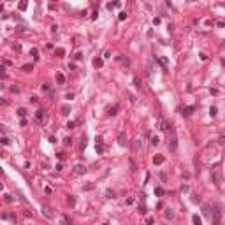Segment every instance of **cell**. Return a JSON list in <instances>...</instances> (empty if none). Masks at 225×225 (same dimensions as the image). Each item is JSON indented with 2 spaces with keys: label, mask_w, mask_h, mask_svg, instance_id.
Masks as SVG:
<instances>
[{
  "label": "cell",
  "mask_w": 225,
  "mask_h": 225,
  "mask_svg": "<svg viewBox=\"0 0 225 225\" xmlns=\"http://www.w3.org/2000/svg\"><path fill=\"white\" fill-rule=\"evenodd\" d=\"M167 146H169V151L171 153H174L178 150V137H176V134H171V139H169V142H167Z\"/></svg>",
  "instance_id": "6da1fadb"
},
{
  "label": "cell",
  "mask_w": 225,
  "mask_h": 225,
  "mask_svg": "<svg viewBox=\"0 0 225 225\" xmlns=\"http://www.w3.org/2000/svg\"><path fill=\"white\" fill-rule=\"evenodd\" d=\"M211 215H213V222L215 225H222V211H220V206L215 208V211H211Z\"/></svg>",
  "instance_id": "7a4b0ae2"
},
{
  "label": "cell",
  "mask_w": 225,
  "mask_h": 225,
  "mask_svg": "<svg viewBox=\"0 0 225 225\" xmlns=\"http://www.w3.org/2000/svg\"><path fill=\"white\" fill-rule=\"evenodd\" d=\"M211 178H213L215 185H222V169H213L211 171Z\"/></svg>",
  "instance_id": "3957f363"
},
{
  "label": "cell",
  "mask_w": 225,
  "mask_h": 225,
  "mask_svg": "<svg viewBox=\"0 0 225 225\" xmlns=\"http://www.w3.org/2000/svg\"><path fill=\"white\" fill-rule=\"evenodd\" d=\"M118 144H120V146H125V144H127V134H125L123 130H120V132H118Z\"/></svg>",
  "instance_id": "277c9868"
},
{
  "label": "cell",
  "mask_w": 225,
  "mask_h": 225,
  "mask_svg": "<svg viewBox=\"0 0 225 225\" xmlns=\"http://www.w3.org/2000/svg\"><path fill=\"white\" fill-rule=\"evenodd\" d=\"M74 172H76V174H84V172H86V167H84V165H76V167H74Z\"/></svg>",
  "instance_id": "5b68a950"
},
{
  "label": "cell",
  "mask_w": 225,
  "mask_h": 225,
  "mask_svg": "<svg viewBox=\"0 0 225 225\" xmlns=\"http://www.w3.org/2000/svg\"><path fill=\"white\" fill-rule=\"evenodd\" d=\"M164 157H162V155H157L155 157V158H153V164H155V165H162V164H164Z\"/></svg>",
  "instance_id": "8992f818"
},
{
  "label": "cell",
  "mask_w": 225,
  "mask_h": 225,
  "mask_svg": "<svg viewBox=\"0 0 225 225\" xmlns=\"http://www.w3.org/2000/svg\"><path fill=\"white\" fill-rule=\"evenodd\" d=\"M44 116H46V114H44V111H42V109H39L37 112H35V120H37L39 123H40L42 120H44Z\"/></svg>",
  "instance_id": "52a82bcc"
},
{
  "label": "cell",
  "mask_w": 225,
  "mask_h": 225,
  "mask_svg": "<svg viewBox=\"0 0 225 225\" xmlns=\"http://www.w3.org/2000/svg\"><path fill=\"white\" fill-rule=\"evenodd\" d=\"M141 146H142V141H141V139H136V141H134V151H139V150H141Z\"/></svg>",
  "instance_id": "ba28073f"
},
{
  "label": "cell",
  "mask_w": 225,
  "mask_h": 225,
  "mask_svg": "<svg viewBox=\"0 0 225 225\" xmlns=\"http://www.w3.org/2000/svg\"><path fill=\"white\" fill-rule=\"evenodd\" d=\"M102 64H104V62H102V58H93V67L100 69V67H102Z\"/></svg>",
  "instance_id": "9c48e42d"
},
{
  "label": "cell",
  "mask_w": 225,
  "mask_h": 225,
  "mask_svg": "<svg viewBox=\"0 0 225 225\" xmlns=\"http://www.w3.org/2000/svg\"><path fill=\"white\" fill-rule=\"evenodd\" d=\"M95 150H97V153H98V155H102V153H104V146H102V142H100V139H98V142H97V146H95Z\"/></svg>",
  "instance_id": "30bf717a"
},
{
  "label": "cell",
  "mask_w": 225,
  "mask_h": 225,
  "mask_svg": "<svg viewBox=\"0 0 225 225\" xmlns=\"http://www.w3.org/2000/svg\"><path fill=\"white\" fill-rule=\"evenodd\" d=\"M56 83H58V84H64V83H65V76L58 72V74H56Z\"/></svg>",
  "instance_id": "8fae6325"
},
{
  "label": "cell",
  "mask_w": 225,
  "mask_h": 225,
  "mask_svg": "<svg viewBox=\"0 0 225 225\" xmlns=\"http://www.w3.org/2000/svg\"><path fill=\"white\" fill-rule=\"evenodd\" d=\"M69 112H70V106L69 104H64V106H62V114H69Z\"/></svg>",
  "instance_id": "7c38bea8"
},
{
  "label": "cell",
  "mask_w": 225,
  "mask_h": 225,
  "mask_svg": "<svg viewBox=\"0 0 225 225\" xmlns=\"http://www.w3.org/2000/svg\"><path fill=\"white\" fill-rule=\"evenodd\" d=\"M202 213H204V216L211 218V211H209V206H202Z\"/></svg>",
  "instance_id": "4fadbf2b"
},
{
  "label": "cell",
  "mask_w": 225,
  "mask_h": 225,
  "mask_svg": "<svg viewBox=\"0 0 225 225\" xmlns=\"http://www.w3.org/2000/svg\"><path fill=\"white\" fill-rule=\"evenodd\" d=\"M158 62L162 64V67H164V69H165V67L169 65V60H167V58H165V56H160V58H158Z\"/></svg>",
  "instance_id": "5bb4252c"
},
{
  "label": "cell",
  "mask_w": 225,
  "mask_h": 225,
  "mask_svg": "<svg viewBox=\"0 0 225 225\" xmlns=\"http://www.w3.org/2000/svg\"><path fill=\"white\" fill-rule=\"evenodd\" d=\"M192 111H193V107H183V116H190L192 114Z\"/></svg>",
  "instance_id": "9a60e30c"
},
{
  "label": "cell",
  "mask_w": 225,
  "mask_h": 225,
  "mask_svg": "<svg viewBox=\"0 0 225 225\" xmlns=\"http://www.w3.org/2000/svg\"><path fill=\"white\" fill-rule=\"evenodd\" d=\"M160 128H162V130H169V128H171V125H169L165 120H162V121H160Z\"/></svg>",
  "instance_id": "2e32d148"
},
{
  "label": "cell",
  "mask_w": 225,
  "mask_h": 225,
  "mask_svg": "<svg viewBox=\"0 0 225 225\" xmlns=\"http://www.w3.org/2000/svg\"><path fill=\"white\" fill-rule=\"evenodd\" d=\"M26 114H28V112H26V109H25V107H20V109H18V116H21V118H25Z\"/></svg>",
  "instance_id": "e0dca14e"
},
{
  "label": "cell",
  "mask_w": 225,
  "mask_h": 225,
  "mask_svg": "<svg viewBox=\"0 0 225 225\" xmlns=\"http://www.w3.org/2000/svg\"><path fill=\"white\" fill-rule=\"evenodd\" d=\"M55 55H56V56H64V55H65V49H64V48H56V49H55Z\"/></svg>",
  "instance_id": "ac0fdd59"
},
{
  "label": "cell",
  "mask_w": 225,
  "mask_h": 225,
  "mask_svg": "<svg viewBox=\"0 0 225 225\" xmlns=\"http://www.w3.org/2000/svg\"><path fill=\"white\" fill-rule=\"evenodd\" d=\"M164 193H165V192H164V188H160V186H157V188H155V195H157V197H162Z\"/></svg>",
  "instance_id": "d6986e66"
},
{
  "label": "cell",
  "mask_w": 225,
  "mask_h": 225,
  "mask_svg": "<svg viewBox=\"0 0 225 225\" xmlns=\"http://www.w3.org/2000/svg\"><path fill=\"white\" fill-rule=\"evenodd\" d=\"M42 213L46 215L48 218H53V215H51V211H49V208H46V206H42Z\"/></svg>",
  "instance_id": "ffe728a7"
},
{
  "label": "cell",
  "mask_w": 225,
  "mask_h": 225,
  "mask_svg": "<svg viewBox=\"0 0 225 225\" xmlns=\"http://www.w3.org/2000/svg\"><path fill=\"white\" fill-rule=\"evenodd\" d=\"M193 225H202V220H201V216H197V215H193Z\"/></svg>",
  "instance_id": "44dd1931"
},
{
  "label": "cell",
  "mask_w": 225,
  "mask_h": 225,
  "mask_svg": "<svg viewBox=\"0 0 225 225\" xmlns=\"http://www.w3.org/2000/svg\"><path fill=\"white\" fill-rule=\"evenodd\" d=\"M118 109H120V107H118V104H116L114 107H111V109H109V114H111V116H114V114H118Z\"/></svg>",
  "instance_id": "7402d4cb"
},
{
  "label": "cell",
  "mask_w": 225,
  "mask_h": 225,
  "mask_svg": "<svg viewBox=\"0 0 225 225\" xmlns=\"http://www.w3.org/2000/svg\"><path fill=\"white\" fill-rule=\"evenodd\" d=\"M23 70H25V72H32V70H34V65H32V64L23 65Z\"/></svg>",
  "instance_id": "603a6c76"
},
{
  "label": "cell",
  "mask_w": 225,
  "mask_h": 225,
  "mask_svg": "<svg viewBox=\"0 0 225 225\" xmlns=\"http://www.w3.org/2000/svg\"><path fill=\"white\" fill-rule=\"evenodd\" d=\"M139 213H141V215H146V206H144V202H142V204H139Z\"/></svg>",
  "instance_id": "cb8c5ba5"
},
{
  "label": "cell",
  "mask_w": 225,
  "mask_h": 225,
  "mask_svg": "<svg viewBox=\"0 0 225 225\" xmlns=\"http://www.w3.org/2000/svg\"><path fill=\"white\" fill-rule=\"evenodd\" d=\"M9 142H11V139H9V137H0V144H9Z\"/></svg>",
  "instance_id": "d4e9b609"
},
{
  "label": "cell",
  "mask_w": 225,
  "mask_h": 225,
  "mask_svg": "<svg viewBox=\"0 0 225 225\" xmlns=\"http://www.w3.org/2000/svg\"><path fill=\"white\" fill-rule=\"evenodd\" d=\"M209 114L213 116V118L216 116V106H211V107H209Z\"/></svg>",
  "instance_id": "484cf974"
},
{
  "label": "cell",
  "mask_w": 225,
  "mask_h": 225,
  "mask_svg": "<svg viewBox=\"0 0 225 225\" xmlns=\"http://www.w3.org/2000/svg\"><path fill=\"white\" fill-rule=\"evenodd\" d=\"M18 7H20V11H26L28 4H26V2H20V5H18Z\"/></svg>",
  "instance_id": "4316f807"
},
{
  "label": "cell",
  "mask_w": 225,
  "mask_h": 225,
  "mask_svg": "<svg viewBox=\"0 0 225 225\" xmlns=\"http://www.w3.org/2000/svg\"><path fill=\"white\" fill-rule=\"evenodd\" d=\"M30 55H32V56L35 58V60H37V55H39V51H37L35 48H32V49H30Z\"/></svg>",
  "instance_id": "83f0119b"
},
{
  "label": "cell",
  "mask_w": 225,
  "mask_h": 225,
  "mask_svg": "<svg viewBox=\"0 0 225 225\" xmlns=\"http://www.w3.org/2000/svg\"><path fill=\"white\" fill-rule=\"evenodd\" d=\"M192 202H197V204H199V202H201V197L195 195V193H192Z\"/></svg>",
  "instance_id": "f1b7e54d"
},
{
  "label": "cell",
  "mask_w": 225,
  "mask_h": 225,
  "mask_svg": "<svg viewBox=\"0 0 225 225\" xmlns=\"http://www.w3.org/2000/svg\"><path fill=\"white\" fill-rule=\"evenodd\" d=\"M134 84H136L137 88H141V84H142V83H141V79H139L137 76H136V78H134Z\"/></svg>",
  "instance_id": "f546056e"
},
{
  "label": "cell",
  "mask_w": 225,
  "mask_h": 225,
  "mask_svg": "<svg viewBox=\"0 0 225 225\" xmlns=\"http://www.w3.org/2000/svg\"><path fill=\"white\" fill-rule=\"evenodd\" d=\"M84 148H86V137H83V141H81V146H79V150L83 151Z\"/></svg>",
  "instance_id": "4dcf8cb0"
},
{
  "label": "cell",
  "mask_w": 225,
  "mask_h": 225,
  "mask_svg": "<svg viewBox=\"0 0 225 225\" xmlns=\"http://www.w3.org/2000/svg\"><path fill=\"white\" fill-rule=\"evenodd\" d=\"M158 141H160V139L157 137V136H153V137H151V144H153V146H157V144H158Z\"/></svg>",
  "instance_id": "1f68e13d"
},
{
  "label": "cell",
  "mask_w": 225,
  "mask_h": 225,
  "mask_svg": "<svg viewBox=\"0 0 225 225\" xmlns=\"http://www.w3.org/2000/svg\"><path fill=\"white\" fill-rule=\"evenodd\" d=\"M64 144H65V146H70V144H72V139H70V137H65V139H64Z\"/></svg>",
  "instance_id": "d6a6232c"
},
{
  "label": "cell",
  "mask_w": 225,
  "mask_h": 225,
  "mask_svg": "<svg viewBox=\"0 0 225 225\" xmlns=\"http://www.w3.org/2000/svg\"><path fill=\"white\" fill-rule=\"evenodd\" d=\"M172 216H174L172 209H167V211H165V218H172Z\"/></svg>",
  "instance_id": "836d02e7"
},
{
  "label": "cell",
  "mask_w": 225,
  "mask_h": 225,
  "mask_svg": "<svg viewBox=\"0 0 225 225\" xmlns=\"http://www.w3.org/2000/svg\"><path fill=\"white\" fill-rule=\"evenodd\" d=\"M93 188H95V185L92 183V185H86V186H83V190H84V192H88V190H93Z\"/></svg>",
  "instance_id": "e575fe53"
},
{
  "label": "cell",
  "mask_w": 225,
  "mask_h": 225,
  "mask_svg": "<svg viewBox=\"0 0 225 225\" xmlns=\"http://www.w3.org/2000/svg\"><path fill=\"white\" fill-rule=\"evenodd\" d=\"M69 206H76V199H74V195H70V197H69Z\"/></svg>",
  "instance_id": "d590c367"
},
{
  "label": "cell",
  "mask_w": 225,
  "mask_h": 225,
  "mask_svg": "<svg viewBox=\"0 0 225 225\" xmlns=\"http://www.w3.org/2000/svg\"><path fill=\"white\" fill-rule=\"evenodd\" d=\"M127 95H128V98H130V102H132V104H136V100H137L136 95H132V93H127Z\"/></svg>",
  "instance_id": "8d00e7d4"
},
{
  "label": "cell",
  "mask_w": 225,
  "mask_h": 225,
  "mask_svg": "<svg viewBox=\"0 0 225 225\" xmlns=\"http://www.w3.org/2000/svg\"><path fill=\"white\" fill-rule=\"evenodd\" d=\"M74 127H76V121H74V120H70L69 123H67V128H74Z\"/></svg>",
  "instance_id": "74e56055"
},
{
  "label": "cell",
  "mask_w": 225,
  "mask_h": 225,
  "mask_svg": "<svg viewBox=\"0 0 225 225\" xmlns=\"http://www.w3.org/2000/svg\"><path fill=\"white\" fill-rule=\"evenodd\" d=\"M125 18H127V12H120V16H118V20H120V21H123V20H125Z\"/></svg>",
  "instance_id": "f35d334b"
},
{
  "label": "cell",
  "mask_w": 225,
  "mask_h": 225,
  "mask_svg": "<svg viewBox=\"0 0 225 225\" xmlns=\"http://www.w3.org/2000/svg\"><path fill=\"white\" fill-rule=\"evenodd\" d=\"M106 195H107V197H114V192H112V190H107Z\"/></svg>",
  "instance_id": "ab89813d"
},
{
  "label": "cell",
  "mask_w": 225,
  "mask_h": 225,
  "mask_svg": "<svg viewBox=\"0 0 225 225\" xmlns=\"http://www.w3.org/2000/svg\"><path fill=\"white\" fill-rule=\"evenodd\" d=\"M76 60H83V53H76Z\"/></svg>",
  "instance_id": "60d3db41"
},
{
  "label": "cell",
  "mask_w": 225,
  "mask_h": 225,
  "mask_svg": "<svg viewBox=\"0 0 225 225\" xmlns=\"http://www.w3.org/2000/svg\"><path fill=\"white\" fill-rule=\"evenodd\" d=\"M5 202H12V195H9V193H7V195H5Z\"/></svg>",
  "instance_id": "b9f144b4"
},
{
  "label": "cell",
  "mask_w": 225,
  "mask_h": 225,
  "mask_svg": "<svg viewBox=\"0 0 225 225\" xmlns=\"http://www.w3.org/2000/svg\"><path fill=\"white\" fill-rule=\"evenodd\" d=\"M97 14H98V11H93L92 12V20H97Z\"/></svg>",
  "instance_id": "7bdbcfd3"
},
{
  "label": "cell",
  "mask_w": 225,
  "mask_h": 225,
  "mask_svg": "<svg viewBox=\"0 0 225 225\" xmlns=\"http://www.w3.org/2000/svg\"><path fill=\"white\" fill-rule=\"evenodd\" d=\"M18 90H20V88H18L16 84H12V86H11V92H12V93H14V92H18Z\"/></svg>",
  "instance_id": "ee69618b"
},
{
  "label": "cell",
  "mask_w": 225,
  "mask_h": 225,
  "mask_svg": "<svg viewBox=\"0 0 225 225\" xmlns=\"http://www.w3.org/2000/svg\"><path fill=\"white\" fill-rule=\"evenodd\" d=\"M153 25H160V18H155V20H153Z\"/></svg>",
  "instance_id": "f6af8a7d"
},
{
  "label": "cell",
  "mask_w": 225,
  "mask_h": 225,
  "mask_svg": "<svg viewBox=\"0 0 225 225\" xmlns=\"http://www.w3.org/2000/svg\"><path fill=\"white\" fill-rule=\"evenodd\" d=\"M4 132H7V128L4 127V125H0V134H4Z\"/></svg>",
  "instance_id": "bcb514c9"
},
{
  "label": "cell",
  "mask_w": 225,
  "mask_h": 225,
  "mask_svg": "<svg viewBox=\"0 0 225 225\" xmlns=\"http://www.w3.org/2000/svg\"><path fill=\"white\" fill-rule=\"evenodd\" d=\"M107 9H109V11H112V9H114V4L109 2V4H107Z\"/></svg>",
  "instance_id": "7dc6e473"
},
{
  "label": "cell",
  "mask_w": 225,
  "mask_h": 225,
  "mask_svg": "<svg viewBox=\"0 0 225 225\" xmlns=\"http://www.w3.org/2000/svg\"><path fill=\"white\" fill-rule=\"evenodd\" d=\"M14 49L16 51H21V44H14Z\"/></svg>",
  "instance_id": "c3c4849f"
},
{
  "label": "cell",
  "mask_w": 225,
  "mask_h": 225,
  "mask_svg": "<svg viewBox=\"0 0 225 225\" xmlns=\"http://www.w3.org/2000/svg\"><path fill=\"white\" fill-rule=\"evenodd\" d=\"M0 106H5V100H2V98H0Z\"/></svg>",
  "instance_id": "681fc988"
},
{
  "label": "cell",
  "mask_w": 225,
  "mask_h": 225,
  "mask_svg": "<svg viewBox=\"0 0 225 225\" xmlns=\"http://www.w3.org/2000/svg\"><path fill=\"white\" fill-rule=\"evenodd\" d=\"M60 225H67V222H65V220H62V222H60Z\"/></svg>",
  "instance_id": "f907efd6"
},
{
  "label": "cell",
  "mask_w": 225,
  "mask_h": 225,
  "mask_svg": "<svg viewBox=\"0 0 225 225\" xmlns=\"http://www.w3.org/2000/svg\"><path fill=\"white\" fill-rule=\"evenodd\" d=\"M0 174H4V171H2V169H0Z\"/></svg>",
  "instance_id": "816d5d0a"
},
{
  "label": "cell",
  "mask_w": 225,
  "mask_h": 225,
  "mask_svg": "<svg viewBox=\"0 0 225 225\" xmlns=\"http://www.w3.org/2000/svg\"><path fill=\"white\" fill-rule=\"evenodd\" d=\"M0 190H2V183H0Z\"/></svg>",
  "instance_id": "f5cc1de1"
}]
</instances>
